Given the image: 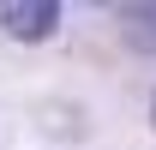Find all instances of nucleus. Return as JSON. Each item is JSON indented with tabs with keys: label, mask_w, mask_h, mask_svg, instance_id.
Masks as SVG:
<instances>
[{
	"label": "nucleus",
	"mask_w": 156,
	"mask_h": 150,
	"mask_svg": "<svg viewBox=\"0 0 156 150\" xmlns=\"http://www.w3.org/2000/svg\"><path fill=\"white\" fill-rule=\"evenodd\" d=\"M0 24H6V36H18V42H42V36H54L60 6L54 0H6L0 6Z\"/></svg>",
	"instance_id": "1"
},
{
	"label": "nucleus",
	"mask_w": 156,
	"mask_h": 150,
	"mask_svg": "<svg viewBox=\"0 0 156 150\" xmlns=\"http://www.w3.org/2000/svg\"><path fill=\"white\" fill-rule=\"evenodd\" d=\"M120 18H126V42L144 48V54H156V6H126Z\"/></svg>",
	"instance_id": "2"
},
{
	"label": "nucleus",
	"mask_w": 156,
	"mask_h": 150,
	"mask_svg": "<svg viewBox=\"0 0 156 150\" xmlns=\"http://www.w3.org/2000/svg\"><path fill=\"white\" fill-rule=\"evenodd\" d=\"M150 120H156V102H150Z\"/></svg>",
	"instance_id": "3"
}]
</instances>
